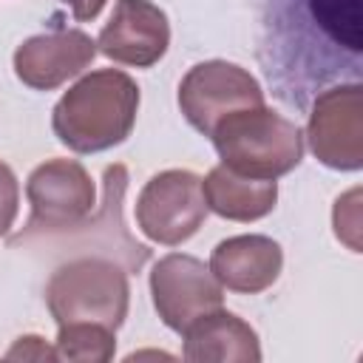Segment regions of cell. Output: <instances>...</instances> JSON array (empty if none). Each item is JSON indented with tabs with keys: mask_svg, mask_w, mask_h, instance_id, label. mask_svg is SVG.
Returning <instances> with one entry per match:
<instances>
[{
	"mask_svg": "<svg viewBox=\"0 0 363 363\" xmlns=\"http://www.w3.org/2000/svg\"><path fill=\"white\" fill-rule=\"evenodd\" d=\"M363 0H264L261 57L275 94L306 108L332 82H360Z\"/></svg>",
	"mask_w": 363,
	"mask_h": 363,
	"instance_id": "6da1fadb",
	"label": "cell"
},
{
	"mask_svg": "<svg viewBox=\"0 0 363 363\" xmlns=\"http://www.w3.org/2000/svg\"><path fill=\"white\" fill-rule=\"evenodd\" d=\"M139 113V85L119 68H99L74 82L51 111L54 136L74 153L122 145Z\"/></svg>",
	"mask_w": 363,
	"mask_h": 363,
	"instance_id": "7a4b0ae2",
	"label": "cell"
},
{
	"mask_svg": "<svg viewBox=\"0 0 363 363\" xmlns=\"http://www.w3.org/2000/svg\"><path fill=\"white\" fill-rule=\"evenodd\" d=\"M210 139L224 167L252 179L286 176L303 159L301 128L267 105L224 116Z\"/></svg>",
	"mask_w": 363,
	"mask_h": 363,
	"instance_id": "3957f363",
	"label": "cell"
},
{
	"mask_svg": "<svg viewBox=\"0 0 363 363\" xmlns=\"http://www.w3.org/2000/svg\"><path fill=\"white\" fill-rule=\"evenodd\" d=\"M45 306L57 326L102 323L119 329L130 306L128 269L105 255H79L60 264L45 284Z\"/></svg>",
	"mask_w": 363,
	"mask_h": 363,
	"instance_id": "277c9868",
	"label": "cell"
},
{
	"mask_svg": "<svg viewBox=\"0 0 363 363\" xmlns=\"http://www.w3.org/2000/svg\"><path fill=\"white\" fill-rule=\"evenodd\" d=\"M31 216L17 244L34 235L68 233L96 210V187L77 159H48L37 164L26 182Z\"/></svg>",
	"mask_w": 363,
	"mask_h": 363,
	"instance_id": "5b68a950",
	"label": "cell"
},
{
	"mask_svg": "<svg viewBox=\"0 0 363 363\" xmlns=\"http://www.w3.org/2000/svg\"><path fill=\"white\" fill-rule=\"evenodd\" d=\"M176 99L182 116L201 136H210L224 116L264 105V88L247 68L227 60H207L182 77Z\"/></svg>",
	"mask_w": 363,
	"mask_h": 363,
	"instance_id": "8992f818",
	"label": "cell"
},
{
	"mask_svg": "<svg viewBox=\"0 0 363 363\" xmlns=\"http://www.w3.org/2000/svg\"><path fill=\"white\" fill-rule=\"evenodd\" d=\"M207 218L201 179L193 170H162L147 179L136 199L139 230L164 247H179L199 233Z\"/></svg>",
	"mask_w": 363,
	"mask_h": 363,
	"instance_id": "52a82bcc",
	"label": "cell"
},
{
	"mask_svg": "<svg viewBox=\"0 0 363 363\" xmlns=\"http://www.w3.org/2000/svg\"><path fill=\"white\" fill-rule=\"evenodd\" d=\"M306 139L318 162L332 170L363 167V85L335 82L312 96Z\"/></svg>",
	"mask_w": 363,
	"mask_h": 363,
	"instance_id": "ba28073f",
	"label": "cell"
},
{
	"mask_svg": "<svg viewBox=\"0 0 363 363\" xmlns=\"http://www.w3.org/2000/svg\"><path fill=\"white\" fill-rule=\"evenodd\" d=\"M150 298L162 323L182 335L193 320L224 306V286L196 255L170 252L153 264Z\"/></svg>",
	"mask_w": 363,
	"mask_h": 363,
	"instance_id": "9c48e42d",
	"label": "cell"
},
{
	"mask_svg": "<svg viewBox=\"0 0 363 363\" xmlns=\"http://www.w3.org/2000/svg\"><path fill=\"white\" fill-rule=\"evenodd\" d=\"M96 57V40L79 28H54L23 40L14 51V74L34 91H54L79 77Z\"/></svg>",
	"mask_w": 363,
	"mask_h": 363,
	"instance_id": "30bf717a",
	"label": "cell"
},
{
	"mask_svg": "<svg viewBox=\"0 0 363 363\" xmlns=\"http://www.w3.org/2000/svg\"><path fill=\"white\" fill-rule=\"evenodd\" d=\"M170 45L167 14L150 0H116L111 20L96 37V51L108 60L150 68L156 65Z\"/></svg>",
	"mask_w": 363,
	"mask_h": 363,
	"instance_id": "8fae6325",
	"label": "cell"
},
{
	"mask_svg": "<svg viewBox=\"0 0 363 363\" xmlns=\"http://www.w3.org/2000/svg\"><path fill=\"white\" fill-rule=\"evenodd\" d=\"M207 267L221 286L241 295H258L278 281L284 250L269 235H233L216 244Z\"/></svg>",
	"mask_w": 363,
	"mask_h": 363,
	"instance_id": "7c38bea8",
	"label": "cell"
},
{
	"mask_svg": "<svg viewBox=\"0 0 363 363\" xmlns=\"http://www.w3.org/2000/svg\"><path fill=\"white\" fill-rule=\"evenodd\" d=\"M184 360L190 363H258L261 343L258 332L224 306L201 315L184 332Z\"/></svg>",
	"mask_w": 363,
	"mask_h": 363,
	"instance_id": "4fadbf2b",
	"label": "cell"
},
{
	"mask_svg": "<svg viewBox=\"0 0 363 363\" xmlns=\"http://www.w3.org/2000/svg\"><path fill=\"white\" fill-rule=\"evenodd\" d=\"M201 193L207 210L230 221H258L275 210L278 182L275 179H252L235 173L224 164H216L201 179Z\"/></svg>",
	"mask_w": 363,
	"mask_h": 363,
	"instance_id": "5bb4252c",
	"label": "cell"
},
{
	"mask_svg": "<svg viewBox=\"0 0 363 363\" xmlns=\"http://www.w3.org/2000/svg\"><path fill=\"white\" fill-rule=\"evenodd\" d=\"M57 360L108 363L116 352V332L102 323H62L54 340Z\"/></svg>",
	"mask_w": 363,
	"mask_h": 363,
	"instance_id": "9a60e30c",
	"label": "cell"
},
{
	"mask_svg": "<svg viewBox=\"0 0 363 363\" xmlns=\"http://www.w3.org/2000/svg\"><path fill=\"white\" fill-rule=\"evenodd\" d=\"M360 190H349L346 196L337 199L335 204V235L346 241L354 252H360Z\"/></svg>",
	"mask_w": 363,
	"mask_h": 363,
	"instance_id": "2e32d148",
	"label": "cell"
},
{
	"mask_svg": "<svg viewBox=\"0 0 363 363\" xmlns=\"http://www.w3.org/2000/svg\"><path fill=\"white\" fill-rule=\"evenodd\" d=\"M17 207H20V184L14 170L0 162V238L14 227L17 218Z\"/></svg>",
	"mask_w": 363,
	"mask_h": 363,
	"instance_id": "e0dca14e",
	"label": "cell"
},
{
	"mask_svg": "<svg viewBox=\"0 0 363 363\" xmlns=\"http://www.w3.org/2000/svg\"><path fill=\"white\" fill-rule=\"evenodd\" d=\"M6 357H23V360H57L54 346H45L43 337L37 335H23L17 337V343L9 349Z\"/></svg>",
	"mask_w": 363,
	"mask_h": 363,
	"instance_id": "ac0fdd59",
	"label": "cell"
},
{
	"mask_svg": "<svg viewBox=\"0 0 363 363\" xmlns=\"http://www.w3.org/2000/svg\"><path fill=\"white\" fill-rule=\"evenodd\" d=\"M62 3L71 9V14H74L77 20H82V23H85V20H94V17L105 9V3H108V0H62Z\"/></svg>",
	"mask_w": 363,
	"mask_h": 363,
	"instance_id": "d6986e66",
	"label": "cell"
}]
</instances>
